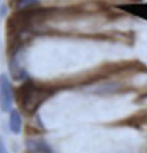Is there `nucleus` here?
<instances>
[{
    "label": "nucleus",
    "mask_w": 147,
    "mask_h": 153,
    "mask_svg": "<svg viewBox=\"0 0 147 153\" xmlns=\"http://www.w3.org/2000/svg\"><path fill=\"white\" fill-rule=\"evenodd\" d=\"M13 88L8 76L4 73L0 75V108L2 112H10L13 106Z\"/></svg>",
    "instance_id": "f257e3e1"
},
{
    "label": "nucleus",
    "mask_w": 147,
    "mask_h": 153,
    "mask_svg": "<svg viewBox=\"0 0 147 153\" xmlns=\"http://www.w3.org/2000/svg\"><path fill=\"white\" fill-rule=\"evenodd\" d=\"M9 129L13 134L18 135L22 131V117L17 109H12L9 114Z\"/></svg>",
    "instance_id": "7ed1b4c3"
},
{
    "label": "nucleus",
    "mask_w": 147,
    "mask_h": 153,
    "mask_svg": "<svg viewBox=\"0 0 147 153\" xmlns=\"http://www.w3.org/2000/svg\"><path fill=\"white\" fill-rule=\"evenodd\" d=\"M25 145L29 153H54L52 147L44 139L30 138V139H27Z\"/></svg>",
    "instance_id": "f03ea898"
},
{
    "label": "nucleus",
    "mask_w": 147,
    "mask_h": 153,
    "mask_svg": "<svg viewBox=\"0 0 147 153\" xmlns=\"http://www.w3.org/2000/svg\"><path fill=\"white\" fill-rule=\"evenodd\" d=\"M0 153H9L7 150V147H6V144H5V142L0 138Z\"/></svg>",
    "instance_id": "20e7f679"
}]
</instances>
